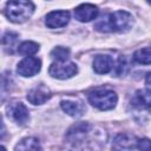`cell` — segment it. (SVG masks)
Masks as SVG:
<instances>
[{
  "label": "cell",
  "instance_id": "obj_1",
  "mask_svg": "<svg viewBox=\"0 0 151 151\" xmlns=\"http://www.w3.org/2000/svg\"><path fill=\"white\" fill-rule=\"evenodd\" d=\"M106 134L90 123H77L65 136V151H99L105 145Z\"/></svg>",
  "mask_w": 151,
  "mask_h": 151
},
{
  "label": "cell",
  "instance_id": "obj_2",
  "mask_svg": "<svg viewBox=\"0 0 151 151\" xmlns=\"http://www.w3.org/2000/svg\"><path fill=\"white\" fill-rule=\"evenodd\" d=\"M133 25L132 15L126 11H116L99 19L94 28L99 32H127Z\"/></svg>",
  "mask_w": 151,
  "mask_h": 151
},
{
  "label": "cell",
  "instance_id": "obj_3",
  "mask_svg": "<svg viewBox=\"0 0 151 151\" xmlns=\"http://www.w3.org/2000/svg\"><path fill=\"white\" fill-rule=\"evenodd\" d=\"M87 98H88V101L92 104V106L101 111L113 109L118 100L117 93L114 91L110 88H104V87H99L90 91L87 94Z\"/></svg>",
  "mask_w": 151,
  "mask_h": 151
},
{
  "label": "cell",
  "instance_id": "obj_4",
  "mask_svg": "<svg viewBox=\"0 0 151 151\" xmlns=\"http://www.w3.org/2000/svg\"><path fill=\"white\" fill-rule=\"evenodd\" d=\"M34 5L31 1H9L6 5V15L7 18L17 24L26 21L33 13Z\"/></svg>",
  "mask_w": 151,
  "mask_h": 151
},
{
  "label": "cell",
  "instance_id": "obj_5",
  "mask_svg": "<svg viewBox=\"0 0 151 151\" xmlns=\"http://www.w3.org/2000/svg\"><path fill=\"white\" fill-rule=\"evenodd\" d=\"M77 72H78L77 65L73 64V63H67V61H65V63L55 61L48 68L50 76H52L53 78H57V79H67V78H71Z\"/></svg>",
  "mask_w": 151,
  "mask_h": 151
},
{
  "label": "cell",
  "instance_id": "obj_6",
  "mask_svg": "<svg viewBox=\"0 0 151 151\" xmlns=\"http://www.w3.org/2000/svg\"><path fill=\"white\" fill-rule=\"evenodd\" d=\"M138 138L131 133H119L112 143V151H132L137 149Z\"/></svg>",
  "mask_w": 151,
  "mask_h": 151
},
{
  "label": "cell",
  "instance_id": "obj_7",
  "mask_svg": "<svg viewBox=\"0 0 151 151\" xmlns=\"http://www.w3.org/2000/svg\"><path fill=\"white\" fill-rule=\"evenodd\" d=\"M41 61L34 57H27L22 59L17 67V72L22 77H32L40 71Z\"/></svg>",
  "mask_w": 151,
  "mask_h": 151
},
{
  "label": "cell",
  "instance_id": "obj_8",
  "mask_svg": "<svg viewBox=\"0 0 151 151\" xmlns=\"http://www.w3.org/2000/svg\"><path fill=\"white\" fill-rule=\"evenodd\" d=\"M7 112H8V117H11L14 122H17L20 125H25L29 119L27 107L20 101H14L9 104L7 107Z\"/></svg>",
  "mask_w": 151,
  "mask_h": 151
},
{
  "label": "cell",
  "instance_id": "obj_9",
  "mask_svg": "<svg viewBox=\"0 0 151 151\" xmlns=\"http://www.w3.org/2000/svg\"><path fill=\"white\" fill-rule=\"evenodd\" d=\"M97 15H98V8L92 4H81L74 9V17L80 22H88L96 19Z\"/></svg>",
  "mask_w": 151,
  "mask_h": 151
},
{
  "label": "cell",
  "instance_id": "obj_10",
  "mask_svg": "<svg viewBox=\"0 0 151 151\" xmlns=\"http://www.w3.org/2000/svg\"><path fill=\"white\" fill-rule=\"evenodd\" d=\"M70 21V13L67 11H53L46 15L45 24L50 28H59L67 25Z\"/></svg>",
  "mask_w": 151,
  "mask_h": 151
},
{
  "label": "cell",
  "instance_id": "obj_11",
  "mask_svg": "<svg viewBox=\"0 0 151 151\" xmlns=\"http://www.w3.org/2000/svg\"><path fill=\"white\" fill-rule=\"evenodd\" d=\"M51 97L50 90L45 85H38L27 93V100L33 105H41Z\"/></svg>",
  "mask_w": 151,
  "mask_h": 151
},
{
  "label": "cell",
  "instance_id": "obj_12",
  "mask_svg": "<svg viewBox=\"0 0 151 151\" xmlns=\"http://www.w3.org/2000/svg\"><path fill=\"white\" fill-rule=\"evenodd\" d=\"M131 105L137 110H149L151 109V90H138L134 92Z\"/></svg>",
  "mask_w": 151,
  "mask_h": 151
},
{
  "label": "cell",
  "instance_id": "obj_13",
  "mask_svg": "<svg viewBox=\"0 0 151 151\" xmlns=\"http://www.w3.org/2000/svg\"><path fill=\"white\" fill-rule=\"evenodd\" d=\"M113 59L106 54H98L93 59V70L98 74H106L113 70Z\"/></svg>",
  "mask_w": 151,
  "mask_h": 151
},
{
  "label": "cell",
  "instance_id": "obj_14",
  "mask_svg": "<svg viewBox=\"0 0 151 151\" xmlns=\"http://www.w3.org/2000/svg\"><path fill=\"white\" fill-rule=\"evenodd\" d=\"M61 109L72 117H81L85 112V106L80 101H73V100H63L60 103Z\"/></svg>",
  "mask_w": 151,
  "mask_h": 151
},
{
  "label": "cell",
  "instance_id": "obj_15",
  "mask_svg": "<svg viewBox=\"0 0 151 151\" xmlns=\"http://www.w3.org/2000/svg\"><path fill=\"white\" fill-rule=\"evenodd\" d=\"M15 151H41V146L37 138L26 137L17 144Z\"/></svg>",
  "mask_w": 151,
  "mask_h": 151
},
{
  "label": "cell",
  "instance_id": "obj_16",
  "mask_svg": "<svg viewBox=\"0 0 151 151\" xmlns=\"http://www.w3.org/2000/svg\"><path fill=\"white\" fill-rule=\"evenodd\" d=\"M18 38H19V35L17 33H13V32H7V33L4 34L2 46L8 53L14 52V50L17 47V44H18Z\"/></svg>",
  "mask_w": 151,
  "mask_h": 151
},
{
  "label": "cell",
  "instance_id": "obj_17",
  "mask_svg": "<svg viewBox=\"0 0 151 151\" xmlns=\"http://www.w3.org/2000/svg\"><path fill=\"white\" fill-rule=\"evenodd\" d=\"M133 59L138 64H143V65L151 64V47H144L136 51L133 54Z\"/></svg>",
  "mask_w": 151,
  "mask_h": 151
},
{
  "label": "cell",
  "instance_id": "obj_18",
  "mask_svg": "<svg viewBox=\"0 0 151 151\" xmlns=\"http://www.w3.org/2000/svg\"><path fill=\"white\" fill-rule=\"evenodd\" d=\"M39 51V45L34 41H24L18 46V52L22 55H32Z\"/></svg>",
  "mask_w": 151,
  "mask_h": 151
},
{
  "label": "cell",
  "instance_id": "obj_19",
  "mask_svg": "<svg viewBox=\"0 0 151 151\" xmlns=\"http://www.w3.org/2000/svg\"><path fill=\"white\" fill-rule=\"evenodd\" d=\"M51 58L55 59L59 63H65L70 58V50L66 47H63V46H58L52 50Z\"/></svg>",
  "mask_w": 151,
  "mask_h": 151
},
{
  "label": "cell",
  "instance_id": "obj_20",
  "mask_svg": "<svg viewBox=\"0 0 151 151\" xmlns=\"http://www.w3.org/2000/svg\"><path fill=\"white\" fill-rule=\"evenodd\" d=\"M130 70V64L129 60L125 55H120L117 63V66L114 67V76L116 77H122L125 76L127 73V71Z\"/></svg>",
  "mask_w": 151,
  "mask_h": 151
},
{
  "label": "cell",
  "instance_id": "obj_21",
  "mask_svg": "<svg viewBox=\"0 0 151 151\" xmlns=\"http://www.w3.org/2000/svg\"><path fill=\"white\" fill-rule=\"evenodd\" d=\"M137 149L140 151H151V140L147 138H138Z\"/></svg>",
  "mask_w": 151,
  "mask_h": 151
},
{
  "label": "cell",
  "instance_id": "obj_22",
  "mask_svg": "<svg viewBox=\"0 0 151 151\" xmlns=\"http://www.w3.org/2000/svg\"><path fill=\"white\" fill-rule=\"evenodd\" d=\"M145 84H146L147 88L151 90V72L146 74V77H145Z\"/></svg>",
  "mask_w": 151,
  "mask_h": 151
},
{
  "label": "cell",
  "instance_id": "obj_23",
  "mask_svg": "<svg viewBox=\"0 0 151 151\" xmlns=\"http://www.w3.org/2000/svg\"><path fill=\"white\" fill-rule=\"evenodd\" d=\"M1 151H6V149H5V146H2V147H1Z\"/></svg>",
  "mask_w": 151,
  "mask_h": 151
}]
</instances>
